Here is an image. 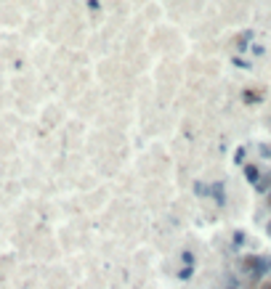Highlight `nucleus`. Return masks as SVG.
Segmentation results:
<instances>
[{
  "mask_svg": "<svg viewBox=\"0 0 271 289\" xmlns=\"http://www.w3.org/2000/svg\"><path fill=\"white\" fill-rule=\"evenodd\" d=\"M261 289H271V281H263V287Z\"/></svg>",
  "mask_w": 271,
  "mask_h": 289,
  "instance_id": "1",
  "label": "nucleus"
}]
</instances>
